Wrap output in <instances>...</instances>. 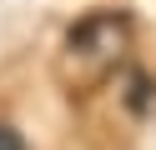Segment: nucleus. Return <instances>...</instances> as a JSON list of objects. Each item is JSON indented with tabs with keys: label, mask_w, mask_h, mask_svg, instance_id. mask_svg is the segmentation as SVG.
Returning <instances> with one entry per match:
<instances>
[{
	"label": "nucleus",
	"mask_w": 156,
	"mask_h": 150,
	"mask_svg": "<svg viewBox=\"0 0 156 150\" xmlns=\"http://www.w3.org/2000/svg\"><path fill=\"white\" fill-rule=\"evenodd\" d=\"M131 15L126 10H96V15L76 20L71 35H66V60L81 70H91V75H106V70H116L126 60V50H131Z\"/></svg>",
	"instance_id": "1"
},
{
	"label": "nucleus",
	"mask_w": 156,
	"mask_h": 150,
	"mask_svg": "<svg viewBox=\"0 0 156 150\" xmlns=\"http://www.w3.org/2000/svg\"><path fill=\"white\" fill-rule=\"evenodd\" d=\"M0 150H25L20 130H10V125H0Z\"/></svg>",
	"instance_id": "2"
}]
</instances>
